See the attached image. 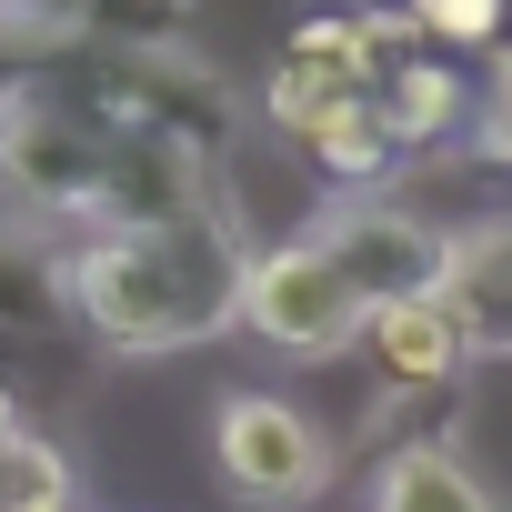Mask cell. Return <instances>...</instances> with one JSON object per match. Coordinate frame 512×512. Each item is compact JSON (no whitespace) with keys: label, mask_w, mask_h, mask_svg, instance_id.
<instances>
[{"label":"cell","mask_w":512,"mask_h":512,"mask_svg":"<svg viewBox=\"0 0 512 512\" xmlns=\"http://www.w3.org/2000/svg\"><path fill=\"white\" fill-rule=\"evenodd\" d=\"M51 322H71L61 251H51L31 221H0V332H11V342H31V332H51Z\"/></svg>","instance_id":"cell-8"},{"label":"cell","mask_w":512,"mask_h":512,"mask_svg":"<svg viewBox=\"0 0 512 512\" xmlns=\"http://www.w3.org/2000/svg\"><path fill=\"white\" fill-rule=\"evenodd\" d=\"M472 141H482V161L512 171V41L492 51V81H472Z\"/></svg>","instance_id":"cell-15"},{"label":"cell","mask_w":512,"mask_h":512,"mask_svg":"<svg viewBox=\"0 0 512 512\" xmlns=\"http://www.w3.org/2000/svg\"><path fill=\"white\" fill-rule=\"evenodd\" d=\"M302 151H312V171H322L332 191H352V201H372V191L402 171V141L382 131V111H372V101H342V111H332Z\"/></svg>","instance_id":"cell-11"},{"label":"cell","mask_w":512,"mask_h":512,"mask_svg":"<svg viewBox=\"0 0 512 512\" xmlns=\"http://www.w3.org/2000/svg\"><path fill=\"white\" fill-rule=\"evenodd\" d=\"M21 442V402H11V382H0V452Z\"/></svg>","instance_id":"cell-16"},{"label":"cell","mask_w":512,"mask_h":512,"mask_svg":"<svg viewBox=\"0 0 512 512\" xmlns=\"http://www.w3.org/2000/svg\"><path fill=\"white\" fill-rule=\"evenodd\" d=\"M452 302H462L482 352H512V221L452 231Z\"/></svg>","instance_id":"cell-9"},{"label":"cell","mask_w":512,"mask_h":512,"mask_svg":"<svg viewBox=\"0 0 512 512\" xmlns=\"http://www.w3.org/2000/svg\"><path fill=\"white\" fill-rule=\"evenodd\" d=\"M0 512H71V492H61V502H0Z\"/></svg>","instance_id":"cell-17"},{"label":"cell","mask_w":512,"mask_h":512,"mask_svg":"<svg viewBox=\"0 0 512 512\" xmlns=\"http://www.w3.org/2000/svg\"><path fill=\"white\" fill-rule=\"evenodd\" d=\"M362 322H372L362 292L342 282V262L312 231L251 251V282H241V332L251 342H272L292 362H332V352H362Z\"/></svg>","instance_id":"cell-3"},{"label":"cell","mask_w":512,"mask_h":512,"mask_svg":"<svg viewBox=\"0 0 512 512\" xmlns=\"http://www.w3.org/2000/svg\"><path fill=\"white\" fill-rule=\"evenodd\" d=\"M211 462H221V482L241 502H262V512H292V502L332 492V432L302 402H282V392H221Z\"/></svg>","instance_id":"cell-4"},{"label":"cell","mask_w":512,"mask_h":512,"mask_svg":"<svg viewBox=\"0 0 512 512\" xmlns=\"http://www.w3.org/2000/svg\"><path fill=\"white\" fill-rule=\"evenodd\" d=\"M71 282V322L111 352H191L211 332L241 322V282H251V241L241 221L181 211V221H141V231H91L81 251H61Z\"/></svg>","instance_id":"cell-1"},{"label":"cell","mask_w":512,"mask_h":512,"mask_svg":"<svg viewBox=\"0 0 512 512\" xmlns=\"http://www.w3.org/2000/svg\"><path fill=\"white\" fill-rule=\"evenodd\" d=\"M402 11L432 51H502L512 41V0H402Z\"/></svg>","instance_id":"cell-12"},{"label":"cell","mask_w":512,"mask_h":512,"mask_svg":"<svg viewBox=\"0 0 512 512\" xmlns=\"http://www.w3.org/2000/svg\"><path fill=\"white\" fill-rule=\"evenodd\" d=\"M372 512H502L442 442H402V452H382V472H372Z\"/></svg>","instance_id":"cell-10"},{"label":"cell","mask_w":512,"mask_h":512,"mask_svg":"<svg viewBox=\"0 0 512 512\" xmlns=\"http://www.w3.org/2000/svg\"><path fill=\"white\" fill-rule=\"evenodd\" d=\"M362 352H372V372H382L392 392H452V382L482 362V342H472V322H462L452 292H422V302L372 312V322H362Z\"/></svg>","instance_id":"cell-6"},{"label":"cell","mask_w":512,"mask_h":512,"mask_svg":"<svg viewBox=\"0 0 512 512\" xmlns=\"http://www.w3.org/2000/svg\"><path fill=\"white\" fill-rule=\"evenodd\" d=\"M372 111H382V131H392L402 151H432V141H452V131L472 121V81L422 41V51H402V61L372 81Z\"/></svg>","instance_id":"cell-7"},{"label":"cell","mask_w":512,"mask_h":512,"mask_svg":"<svg viewBox=\"0 0 512 512\" xmlns=\"http://www.w3.org/2000/svg\"><path fill=\"white\" fill-rule=\"evenodd\" d=\"M312 241L342 262V282L362 292V312H392V302L452 292V231H442V221H422V211L342 201L332 221H312Z\"/></svg>","instance_id":"cell-5"},{"label":"cell","mask_w":512,"mask_h":512,"mask_svg":"<svg viewBox=\"0 0 512 512\" xmlns=\"http://www.w3.org/2000/svg\"><path fill=\"white\" fill-rule=\"evenodd\" d=\"M71 492V452L61 442H11V452H0V502H61Z\"/></svg>","instance_id":"cell-14"},{"label":"cell","mask_w":512,"mask_h":512,"mask_svg":"<svg viewBox=\"0 0 512 512\" xmlns=\"http://www.w3.org/2000/svg\"><path fill=\"white\" fill-rule=\"evenodd\" d=\"M111 161V111L71 81H11L0 91V181L41 221H91Z\"/></svg>","instance_id":"cell-2"},{"label":"cell","mask_w":512,"mask_h":512,"mask_svg":"<svg viewBox=\"0 0 512 512\" xmlns=\"http://www.w3.org/2000/svg\"><path fill=\"white\" fill-rule=\"evenodd\" d=\"M342 101H362V91H342V81H322L312 61H282L272 81H262V111H272V131H292V141H312Z\"/></svg>","instance_id":"cell-13"}]
</instances>
